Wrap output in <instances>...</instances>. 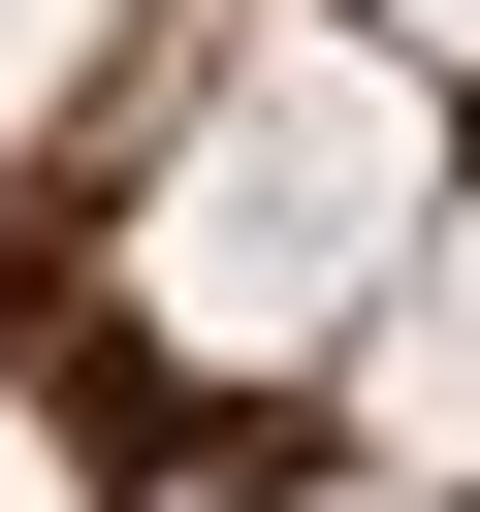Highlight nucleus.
<instances>
[{
	"instance_id": "nucleus-1",
	"label": "nucleus",
	"mask_w": 480,
	"mask_h": 512,
	"mask_svg": "<svg viewBox=\"0 0 480 512\" xmlns=\"http://www.w3.org/2000/svg\"><path fill=\"white\" fill-rule=\"evenodd\" d=\"M0 512H480V0H0Z\"/></svg>"
}]
</instances>
